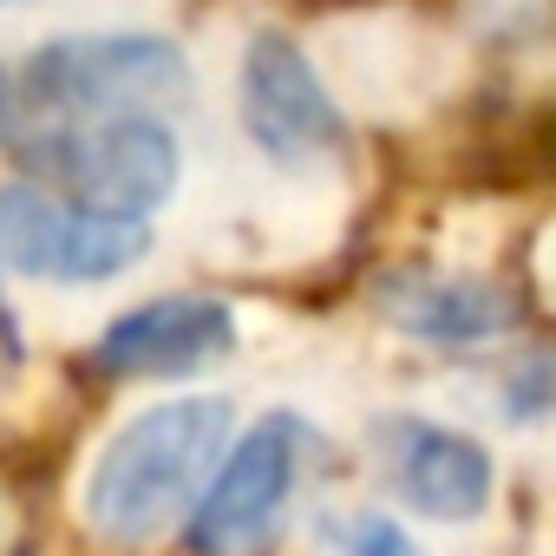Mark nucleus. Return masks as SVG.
I'll return each mask as SVG.
<instances>
[{
	"label": "nucleus",
	"instance_id": "f257e3e1",
	"mask_svg": "<svg viewBox=\"0 0 556 556\" xmlns=\"http://www.w3.org/2000/svg\"><path fill=\"white\" fill-rule=\"evenodd\" d=\"M229 432V400H170L138 413L92 471L86 510L112 543H151L184 523L190 497L210 484V465Z\"/></svg>",
	"mask_w": 556,
	"mask_h": 556
},
{
	"label": "nucleus",
	"instance_id": "f03ea898",
	"mask_svg": "<svg viewBox=\"0 0 556 556\" xmlns=\"http://www.w3.org/2000/svg\"><path fill=\"white\" fill-rule=\"evenodd\" d=\"M27 105L53 125L112 118V112H164L190 92V66L157 34H79L53 40L27 60Z\"/></svg>",
	"mask_w": 556,
	"mask_h": 556
},
{
	"label": "nucleus",
	"instance_id": "7ed1b4c3",
	"mask_svg": "<svg viewBox=\"0 0 556 556\" xmlns=\"http://www.w3.org/2000/svg\"><path fill=\"white\" fill-rule=\"evenodd\" d=\"M27 164H34V184L112 216H151L177 190V138L151 112L53 125L27 144Z\"/></svg>",
	"mask_w": 556,
	"mask_h": 556
},
{
	"label": "nucleus",
	"instance_id": "20e7f679",
	"mask_svg": "<svg viewBox=\"0 0 556 556\" xmlns=\"http://www.w3.org/2000/svg\"><path fill=\"white\" fill-rule=\"evenodd\" d=\"M151 249L144 216L86 210L47 184H8L0 190V255L40 282H112Z\"/></svg>",
	"mask_w": 556,
	"mask_h": 556
},
{
	"label": "nucleus",
	"instance_id": "39448f33",
	"mask_svg": "<svg viewBox=\"0 0 556 556\" xmlns=\"http://www.w3.org/2000/svg\"><path fill=\"white\" fill-rule=\"evenodd\" d=\"M302 478V419L268 413L242 432V445L223 458V471L203 484V504L190 517L197 556H262L282 530V510Z\"/></svg>",
	"mask_w": 556,
	"mask_h": 556
},
{
	"label": "nucleus",
	"instance_id": "423d86ee",
	"mask_svg": "<svg viewBox=\"0 0 556 556\" xmlns=\"http://www.w3.org/2000/svg\"><path fill=\"white\" fill-rule=\"evenodd\" d=\"M242 125L275 164H308L348 138L328 86L289 34H255L242 60Z\"/></svg>",
	"mask_w": 556,
	"mask_h": 556
},
{
	"label": "nucleus",
	"instance_id": "0eeeda50",
	"mask_svg": "<svg viewBox=\"0 0 556 556\" xmlns=\"http://www.w3.org/2000/svg\"><path fill=\"white\" fill-rule=\"evenodd\" d=\"M236 348V315L210 295H164L144 302L131 315H118L99 348H92V374L99 380H177L197 374L210 361H223Z\"/></svg>",
	"mask_w": 556,
	"mask_h": 556
},
{
	"label": "nucleus",
	"instance_id": "6e6552de",
	"mask_svg": "<svg viewBox=\"0 0 556 556\" xmlns=\"http://www.w3.org/2000/svg\"><path fill=\"white\" fill-rule=\"evenodd\" d=\"M387 471L400 504L439 523H465L491 504V458L465 432H439L426 419H393L387 426Z\"/></svg>",
	"mask_w": 556,
	"mask_h": 556
},
{
	"label": "nucleus",
	"instance_id": "1a4fd4ad",
	"mask_svg": "<svg viewBox=\"0 0 556 556\" xmlns=\"http://www.w3.org/2000/svg\"><path fill=\"white\" fill-rule=\"evenodd\" d=\"M393 328L432 341V348H478L497 341L517 315V302L497 282H471V275H400L387 289Z\"/></svg>",
	"mask_w": 556,
	"mask_h": 556
},
{
	"label": "nucleus",
	"instance_id": "9d476101",
	"mask_svg": "<svg viewBox=\"0 0 556 556\" xmlns=\"http://www.w3.org/2000/svg\"><path fill=\"white\" fill-rule=\"evenodd\" d=\"M504 406H510V413H523V419H536V413H556V361H530V367L510 380Z\"/></svg>",
	"mask_w": 556,
	"mask_h": 556
},
{
	"label": "nucleus",
	"instance_id": "9b49d317",
	"mask_svg": "<svg viewBox=\"0 0 556 556\" xmlns=\"http://www.w3.org/2000/svg\"><path fill=\"white\" fill-rule=\"evenodd\" d=\"M341 556H426L400 523H387V517H361L354 530H348V549Z\"/></svg>",
	"mask_w": 556,
	"mask_h": 556
},
{
	"label": "nucleus",
	"instance_id": "f8f14e48",
	"mask_svg": "<svg viewBox=\"0 0 556 556\" xmlns=\"http://www.w3.org/2000/svg\"><path fill=\"white\" fill-rule=\"evenodd\" d=\"M8 118H14V79L0 73V131H8Z\"/></svg>",
	"mask_w": 556,
	"mask_h": 556
}]
</instances>
